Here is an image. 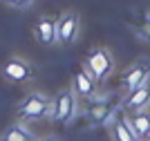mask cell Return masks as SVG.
Wrapping results in <instances>:
<instances>
[{"instance_id":"cell-1","label":"cell","mask_w":150,"mask_h":141,"mask_svg":"<svg viewBox=\"0 0 150 141\" xmlns=\"http://www.w3.org/2000/svg\"><path fill=\"white\" fill-rule=\"evenodd\" d=\"M18 119L23 121H52L54 119V98L40 90H31L20 98L18 103Z\"/></svg>"},{"instance_id":"cell-2","label":"cell","mask_w":150,"mask_h":141,"mask_svg":"<svg viewBox=\"0 0 150 141\" xmlns=\"http://www.w3.org/2000/svg\"><path fill=\"white\" fill-rule=\"evenodd\" d=\"M83 67L88 69L99 83H103V81H108L114 74L117 63H114V56L108 47H92L88 52V56H85V61H83Z\"/></svg>"},{"instance_id":"cell-3","label":"cell","mask_w":150,"mask_h":141,"mask_svg":"<svg viewBox=\"0 0 150 141\" xmlns=\"http://www.w3.org/2000/svg\"><path fill=\"white\" fill-rule=\"evenodd\" d=\"M79 112H81V103H79V96H76V92L72 90V85L61 90V92L54 96V119H52V121L69 125V123L76 121Z\"/></svg>"},{"instance_id":"cell-4","label":"cell","mask_w":150,"mask_h":141,"mask_svg":"<svg viewBox=\"0 0 150 141\" xmlns=\"http://www.w3.org/2000/svg\"><path fill=\"white\" fill-rule=\"evenodd\" d=\"M56 29H58V45L69 47L79 40L81 34V16L76 9H65L56 18Z\"/></svg>"},{"instance_id":"cell-5","label":"cell","mask_w":150,"mask_h":141,"mask_svg":"<svg viewBox=\"0 0 150 141\" xmlns=\"http://www.w3.org/2000/svg\"><path fill=\"white\" fill-rule=\"evenodd\" d=\"M0 74L9 83H31L34 81V67L23 56H9L0 65Z\"/></svg>"},{"instance_id":"cell-6","label":"cell","mask_w":150,"mask_h":141,"mask_svg":"<svg viewBox=\"0 0 150 141\" xmlns=\"http://www.w3.org/2000/svg\"><path fill=\"white\" fill-rule=\"evenodd\" d=\"M146 83H150V63H137V65H132L123 74V79H121V92L130 94L134 90H139L141 85H146Z\"/></svg>"},{"instance_id":"cell-7","label":"cell","mask_w":150,"mask_h":141,"mask_svg":"<svg viewBox=\"0 0 150 141\" xmlns=\"http://www.w3.org/2000/svg\"><path fill=\"white\" fill-rule=\"evenodd\" d=\"M34 36L43 47H54L58 45V29H56V18L52 16H38L36 27H34Z\"/></svg>"},{"instance_id":"cell-8","label":"cell","mask_w":150,"mask_h":141,"mask_svg":"<svg viewBox=\"0 0 150 141\" xmlns=\"http://www.w3.org/2000/svg\"><path fill=\"white\" fill-rule=\"evenodd\" d=\"M96 87H99V81L94 79L85 67H81V69H76V72H74L72 90L76 92V96H79V98H94Z\"/></svg>"},{"instance_id":"cell-9","label":"cell","mask_w":150,"mask_h":141,"mask_svg":"<svg viewBox=\"0 0 150 141\" xmlns=\"http://www.w3.org/2000/svg\"><path fill=\"white\" fill-rule=\"evenodd\" d=\"M123 108L128 112H139V110H148L150 108V83L141 85L139 90L125 94L123 98Z\"/></svg>"},{"instance_id":"cell-10","label":"cell","mask_w":150,"mask_h":141,"mask_svg":"<svg viewBox=\"0 0 150 141\" xmlns=\"http://www.w3.org/2000/svg\"><path fill=\"white\" fill-rule=\"evenodd\" d=\"M110 137H112V141H139L137 135H134L132 128H130L128 114L114 119V121L110 123Z\"/></svg>"},{"instance_id":"cell-11","label":"cell","mask_w":150,"mask_h":141,"mask_svg":"<svg viewBox=\"0 0 150 141\" xmlns=\"http://www.w3.org/2000/svg\"><path fill=\"white\" fill-rule=\"evenodd\" d=\"M128 121H130V128L137 135L139 141H144L150 135V112L148 110H139V112L128 114Z\"/></svg>"},{"instance_id":"cell-12","label":"cell","mask_w":150,"mask_h":141,"mask_svg":"<svg viewBox=\"0 0 150 141\" xmlns=\"http://www.w3.org/2000/svg\"><path fill=\"white\" fill-rule=\"evenodd\" d=\"M0 141H36V137H34V132L23 121H16L2 132Z\"/></svg>"},{"instance_id":"cell-13","label":"cell","mask_w":150,"mask_h":141,"mask_svg":"<svg viewBox=\"0 0 150 141\" xmlns=\"http://www.w3.org/2000/svg\"><path fill=\"white\" fill-rule=\"evenodd\" d=\"M90 119H92V121H96V123L108 121V119H110V105H103V103L94 105L92 110H90Z\"/></svg>"},{"instance_id":"cell-14","label":"cell","mask_w":150,"mask_h":141,"mask_svg":"<svg viewBox=\"0 0 150 141\" xmlns=\"http://www.w3.org/2000/svg\"><path fill=\"white\" fill-rule=\"evenodd\" d=\"M7 7H11V9H29L34 5V0H2Z\"/></svg>"},{"instance_id":"cell-15","label":"cell","mask_w":150,"mask_h":141,"mask_svg":"<svg viewBox=\"0 0 150 141\" xmlns=\"http://www.w3.org/2000/svg\"><path fill=\"white\" fill-rule=\"evenodd\" d=\"M36 141H58V139H56V137H52V135H50V137H40V139H36Z\"/></svg>"},{"instance_id":"cell-16","label":"cell","mask_w":150,"mask_h":141,"mask_svg":"<svg viewBox=\"0 0 150 141\" xmlns=\"http://www.w3.org/2000/svg\"><path fill=\"white\" fill-rule=\"evenodd\" d=\"M144 141H150V135H148V137H146V139H144Z\"/></svg>"}]
</instances>
